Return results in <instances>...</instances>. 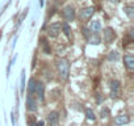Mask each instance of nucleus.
Wrapping results in <instances>:
<instances>
[{"label":"nucleus","instance_id":"obj_3","mask_svg":"<svg viewBox=\"0 0 134 126\" xmlns=\"http://www.w3.org/2000/svg\"><path fill=\"white\" fill-rule=\"evenodd\" d=\"M121 93V84L118 80H112L110 82V97L112 99H117L120 97Z\"/></svg>","mask_w":134,"mask_h":126},{"label":"nucleus","instance_id":"obj_11","mask_svg":"<svg viewBox=\"0 0 134 126\" xmlns=\"http://www.w3.org/2000/svg\"><path fill=\"white\" fill-rule=\"evenodd\" d=\"M47 121H49V123H50L51 126H57V125H58V121H59V116H58V113H57V112H51V113H49V116H47Z\"/></svg>","mask_w":134,"mask_h":126},{"label":"nucleus","instance_id":"obj_13","mask_svg":"<svg viewBox=\"0 0 134 126\" xmlns=\"http://www.w3.org/2000/svg\"><path fill=\"white\" fill-rule=\"evenodd\" d=\"M36 83L37 80L36 79H29V83H28V96H34V88H36Z\"/></svg>","mask_w":134,"mask_h":126},{"label":"nucleus","instance_id":"obj_9","mask_svg":"<svg viewBox=\"0 0 134 126\" xmlns=\"http://www.w3.org/2000/svg\"><path fill=\"white\" fill-rule=\"evenodd\" d=\"M26 109L29 112H36L37 110V102L34 100V96H28L26 97Z\"/></svg>","mask_w":134,"mask_h":126},{"label":"nucleus","instance_id":"obj_20","mask_svg":"<svg viewBox=\"0 0 134 126\" xmlns=\"http://www.w3.org/2000/svg\"><path fill=\"white\" fill-rule=\"evenodd\" d=\"M25 88V70H23L21 72V91H24Z\"/></svg>","mask_w":134,"mask_h":126},{"label":"nucleus","instance_id":"obj_21","mask_svg":"<svg viewBox=\"0 0 134 126\" xmlns=\"http://www.w3.org/2000/svg\"><path fill=\"white\" fill-rule=\"evenodd\" d=\"M100 114H101V118H103V117H107V116L109 114V110H108L107 108H104V109L101 110V113H100Z\"/></svg>","mask_w":134,"mask_h":126},{"label":"nucleus","instance_id":"obj_17","mask_svg":"<svg viewBox=\"0 0 134 126\" xmlns=\"http://www.w3.org/2000/svg\"><path fill=\"white\" fill-rule=\"evenodd\" d=\"M118 59H120V55H118L117 51H110V53H109L108 60H110V62H117Z\"/></svg>","mask_w":134,"mask_h":126},{"label":"nucleus","instance_id":"obj_10","mask_svg":"<svg viewBox=\"0 0 134 126\" xmlns=\"http://www.w3.org/2000/svg\"><path fill=\"white\" fill-rule=\"evenodd\" d=\"M100 30H101V24H100V21H99V20L91 21V24H90V32L93 33V34H97Z\"/></svg>","mask_w":134,"mask_h":126},{"label":"nucleus","instance_id":"obj_14","mask_svg":"<svg viewBox=\"0 0 134 126\" xmlns=\"http://www.w3.org/2000/svg\"><path fill=\"white\" fill-rule=\"evenodd\" d=\"M124 12L126 13V16H127L130 20L134 17V7H133V5H126V7L124 8Z\"/></svg>","mask_w":134,"mask_h":126},{"label":"nucleus","instance_id":"obj_6","mask_svg":"<svg viewBox=\"0 0 134 126\" xmlns=\"http://www.w3.org/2000/svg\"><path fill=\"white\" fill-rule=\"evenodd\" d=\"M63 17L66 21H74L75 20V9L71 5H67L63 8Z\"/></svg>","mask_w":134,"mask_h":126},{"label":"nucleus","instance_id":"obj_5","mask_svg":"<svg viewBox=\"0 0 134 126\" xmlns=\"http://www.w3.org/2000/svg\"><path fill=\"white\" fill-rule=\"evenodd\" d=\"M34 95L37 96V99H38L41 102L45 100V85H43V83H41V82H37V83H36Z\"/></svg>","mask_w":134,"mask_h":126},{"label":"nucleus","instance_id":"obj_1","mask_svg":"<svg viewBox=\"0 0 134 126\" xmlns=\"http://www.w3.org/2000/svg\"><path fill=\"white\" fill-rule=\"evenodd\" d=\"M57 68H58V72H59V76L66 80L69 78V74H70V63L67 59L64 58H60L57 60Z\"/></svg>","mask_w":134,"mask_h":126},{"label":"nucleus","instance_id":"obj_2","mask_svg":"<svg viewBox=\"0 0 134 126\" xmlns=\"http://www.w3.org/2000/svg\"><path fill=\"white\" fill-rule=\"evenodd\" d=\"M60 30H62V25H60L59 22H53V24L49 25V28H47V34H49L51 38H55V37L59 36Z\"/></svg>","mask_w":134,"mask_h":126},{"label":"nucleus","instance_id":"obj_22","mask_svg":"<svg viewBox=\"0 0 134 126\" xmlns=\"http://www.w3.org/2000/svg\"><path fill=\"white\" fill-rule=\"evenodd\" d=\"M34 126H43V121H40V122L34 123Z\"/></svg>","mask_w":134,"mask_h":126},{"label":"nucleus","instance_id":"obj_23","mask_svg":"<svg viewBox=\"0 0 134 126\" xmlns=\"http://www.w3.org/2000/svg\"><path fill=\"white\" fill-rule=\"evenodd\" d=\"M110 2H112V3H114V4H117V3H120V2H121V0H110Z\"/></svg>","mask_w":134,"mask_h":126},{"label":"nucleus","instance_id":"obj_16","mask_svg":"<svg viewBox=\"0 0 134 126\" xmlns=\"http://www.w3.org/2000/svg\"><path fill=\"white\" fill-rule=\"evenodd\" d=\"M62 29H63V32H64V34L67 36V38H70V39H71V29H70V26H69V24H67V22H64V24H62Z\"/></svg>","mask_w":134,"mask_h":126},{"label":"nucleus","instance_id":"obj_19","mask_svg":"<svg viewBox=\"0 0 134 126\" xmlns=\"http://www.w3.org/2000/svg\"><path fill=\"white\" fill-rule=\"evenodd\" d=\"M86 116H87V118L88 119H91V121H95V114H93V112L91 110V109H86Z\"/></svg>","mask_w":134,"mask_h":126},{"label":"nucleus","instance_id":"obj_15","mask_svg":"<svg viewBox=\"0 0 134 126\" xmlns=\"http://www.w3.org/2000/svg\"><path fill=\"white\" fill-rule=\"evenodd\" d=\"M88 42H90V43H93V45H99V43L101 42V39H100V37H99L97 34L91 33V36L88 37Z\"/></svg>","mask_w":134,"mask_h":126},{"label":"nucleus","instance_id":"obj_12","mask_svg":"<svg viewBox=\"0 0 134 126\" xmlns=\"http://www.w3.org/2000/svg\"><path fill=\"white\" fill-rule=\"evenodd\" d=\"M129 121H130V118H129V116H126V114L117 116L116 119H114L116 125H125V123H129Z\"/></svg>","mask_w":134,"mask_h":126},{"label":"nucleus","instance_id":"obj_18","mask_svg":"<svg viewBox=\"0 0 134 126\" xmlns=\"http://www.w3.org/2000/svg\"><path fill=\"white\" fill-rule=\"evenodd\" d=\"M41 42H42V49H43V53H45V54H50V53H51V50H50V47H49V45H47L46 39H45V38H41Z\"/></svg>","mask_w":134,"mask_h":126},{"label":"nucleus","instance_id":"obj_7","mask_svg":"<svg viewBox=\"0 0 134 126\" xmlns=\"http://www.w3.org/2000/svg\"><path fill=\"white\" fill-rule=\"evenodd\" d=\"M114 38H116V33H114V30H113L112 28H107V29L104 30V36H103L104 42H105V43H112Z\"/></svg>","mask_w":134,"mask_h":126},{"label":"nucleus","instance_id":"obj_4","mask_svg":"<svg viewBox=\"0 0 134 126\" xmlns=\"http://www.w3.org/2000/svg\"><path fill=\"white\" fill-rule=\"evenodd\" d=\"M95 13V8L93 7H87V8H83L79 13V17L82 21H88Z\"/></svg>","mask_w":134,"mask_h":126},{"label":"nucleus","instance_id":"obj_8","mask_svg":"<svg viewBox=\"0 0 134 126\" xmlns=\"http://www.w3.org/2000/svg\"><path fill=\"white\" fill-rule=\"evenodd\" d=\"M124 63H125V67L129 70V71H133L134 70V56L127 54L124 56Z\"/></svg>","mask_w":134,"mask_h":126}]
</instances>
